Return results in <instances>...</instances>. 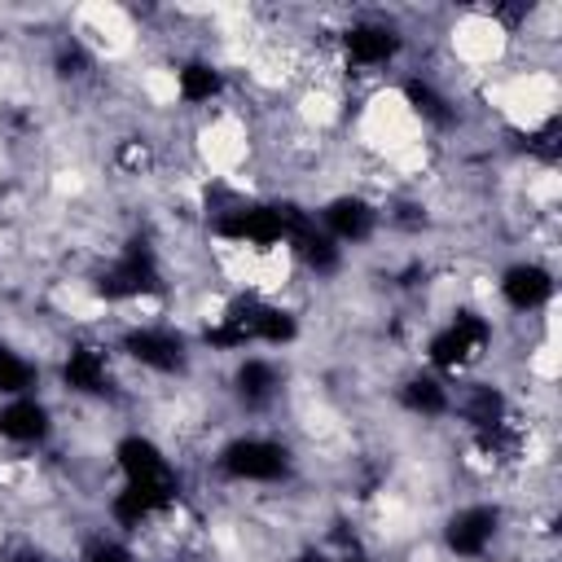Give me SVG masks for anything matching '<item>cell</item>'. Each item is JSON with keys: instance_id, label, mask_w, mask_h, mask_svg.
I'll return each instance as SVG.
<instances>
[{"instance_id": "52a82bcc", "label": "cell", "mask_w": 562, "mask_h": 562, "mask_svg": "<svg viewBox=\"0 0 562 562\" xmlns=\"http://www.w3.org/2000/svg\"><path fill=\"white\" fill-rule=\"evenodd\" d=\"M57 386L83 404H110L119 395V356L110 338H70L57 351Z\"/></svg>"}, {"instance_id": "5b68a950", "label": "cell", "mask_w": 562, "mask_h": 562, "mask_svg": "<svg viewBox=\"0 0 562 562\" xmlns=\"http://www.w3.org/2000/svg\"><path fill=\"white\" fill-rule=\"evenodd\" d=\"M408 57V31L386 13H360L334 31V61L351 79L386 75Z\"/></svg>"}, {"instance_id": "9c48e42d", "label": "cell", "mask_w": 562, "mask_h": 562, "mask_svg": "<svg viewBox=\"0 0 562 562\" xmlns=\"http://www.w3.org/2000/svg\"><path fill=\"white\" fill-rule=\"evenodd\" d=\"M321 233L329 241H338L342 250H360V246H373L386 228H382V202L369 198L364 189H338L329 198H321L312 206Z\"/></svg>"}, {"instance_id": "7c38bea8", "label": "cell", "mask_w": 562, "mask_h": 562, "mask_svg": "<svg viewBox=\"0 0 562 562\" xmlns=\"http://www.w3.org/2000/svg\"><path fill=\"white\" fill-rule=\"evenodd\" d=\"M514 413H518V404H514V395H509L501 382L479 378V373L452 382V422H461L465 435L496 430V426H505Z\"/></svg>"}, {"instance_id": "7a4b0ae2", "label": "cell", "mask_w": 562, "mask_h": 562, "mask_svg": "<svg viewBox=\"0 0 562 562\" xmlns=\"http://www.w3.org/2000/svg\"><path fill=\"white\" fill-rule=\"evenodd\" d=\"M299 448L281 430L246 426L211 448V474L233 487H290L299 479Z\"/></svg>"}, {"instance_id": "8fae6325", "label": "cell", "mask_w": 562, "mask_h": 562, "mask_svg": "<svg viewBox=\"0 0 562 562\" xmlns=\"http://www.w3.org/2000/svg\"><path fill=\"white\" fill-rule=\"evenodd\" d=\"M110 470L119 474V483H176L180 465L167 452V443L149 430H123L110 443Z\"/></svg>"}, {"instance_id": "9a60e30c", "label": "cell", "mask_w": 562, "mask_h": 562, "mask_svg": "<svg viewBox=\"0 0 562 562\" xmlns=\"http://www.w3.org/2000/svg\"><path fill=\"white\" fill-rule=\"evenodd\" d=\"M228 70L211 57V53H184L171 66V97L184 110H211L228 97Z\"/></svg>"}, {"instance_id": "5bb4252c", "label": "cell", "mask_w": 562, "mask_h": 562, "mask_svg": "<svg viewBox=\"0 0 562 562\" xmlns=\"http://www.w3.org/2000/svg\"><path fill=\"white\" fill-rule=\"evenodd\" d=\"M391 404L413 422H452V382L417 364L391 382Z\"/></svg>"}, {"instance_id": "8992f818", "label": "cell", "mask_w": 562, "mask_h": 562, "mask_svg": "<svg viewBox=\"0 0 562 562\" xmlns=\"http://www.w3.org/2000/svg\"><path fill=\"white\" fill-rule=\"evenodd\" d=\"M505 536H509V509L487 496L457 501L439 518V549L448 562H492Z\"/></svg>"}, {"instance_id": "3957f363", "label": "cell", "mask_w": 562, "mask_h": 562, "mask_svg": "<svg viewBox=\"0 0 562 562\" xmlns=\"http://www.w3.org/2000/svg\"><path fill=\"white\" fill-rule=\"evenodd\" d=\"M496 351V325L483 307L474 303H457L439 316V325L426 334L422 342V364L448 382H461V378H474L487 356Z\"/></svg>"}, {"instance_id": "30bf717a", "label": "cell", "mask_w": 562, "mask_h": 562, "mask_svg": "<svg viewBox=\"0 0 562 562\" xmlns=\"http://www.w3.org/2000/svg\"><path fill=\"white\" fill-rule=\"evenodd\" d=\"M492 290H496V299H501V307H505L509 316H540V312L553 307L558 272H553L544 259L522 255V259H509V263L496 272Z\"/></svg>"}, {"instance_id": "2e32d148", "label": "cell", "mask_w": 562, "mask_h": 562, "mask_svg": "<svg viewBox=\"0 0 562 562\" xmlns=\"http://www.w3.org/2000/svg\"><path fill=\"white\" fill-rule=\"evenodd\" d=\"M101 66H97V48L83 35H57L48 44V79L57 88H83L97 83Z\"/></svg>"}, {"instance_id": "4fadbf2b", "label": "cell", "mask_w": 562, "mask_h": 562, "mask_svg": "<svg viewBox=\"0 0 562 562\" xmlns=\"http://www.w3.org/2000/svg\"><path fill=\"white\" fill-rule=\"evenodd\" d=\"M57 435V408L35 391V395H13L0 400V443L18 452L48 448Z\"/></svg>"}, {"instance_id": "6da1fadb", "label": "cell", "mask_w": 562, "mask_h": 562, "mask_svg": "<svg viewBox=\"0 0 562 562\" xmlns=\"http://www.w3.org/2000/svg\"><path fill=\"white\" fill-rule=\"evenodd\" d=\"M83 285L105 307H132V303L167 299L171 294V272H167V259H162V241L149 228L123 233L88 268V281Z\"/></svg>"}, {"instance_id": "ba28073f", "label": "cell", "mask_w": 562, "mask_h": 562, "mask_svg": "<svg viewBox=\"0 0 562 562\" xmlns=\"http://www.w3.org/2000/svg\"><path fill=\"white\" fill-rule=\"evenodd\" d=\"M224 391H228V400H233L237 413H246V417H272L281 408L285 391H290V373H285L281 356H272V351H241L228 364Z\"/></svg>"}, {"instance_id": "e0dca14e", "label": "cell", "mask_w": 562, "mask_h": 562, "mask_svg": "<svg viewBox=\"0 0 562 562\" xmlns=\"http://www.w3.org/2000/svg\"><path fill=\"white\" fill-rule=\"evenodd\" d=\"M44 382V369L35 356H26V347L0 338V400H13V395H35Z\"/></svg>"}, {"instance_id": "ffe728a7", "label": "cell", "mask_w": 562, "mask_h": 562, "mask_svg": "<svg viewBox=\"0 0 562 562\" xmlns=\"http://www.w3.org/2000/svg\"><path fill=\"white\" fill-rule=\"evenodd\" d=\"M329 562H378V553L369 544H347V549H334Z\"/></svg>"}, {"instance_id": "d6986e66", "label": "cell", "mask_w": 562, "mask_h": 562, "mask_svg": "<svg viewBox=\"0 0 562 562\" xmlns=\"http://www.w3.org/2000/svg\"><path fill=\"white\" fill-rule=\"evenodd\" d=\"M4 562H66V558L48 553V549H44V544H35V540H22V544H13V549L4 553Z\"/></svg>"}, {"instance_id": "ac0fdd59", "label": "cell", "mask_w": 562, "mask_h": 562, "mask_svg": "<svg viewBox=\"0 0 562 562\" xmlns=\"http://www.w3.org/2000/svg\"><path fill=\"white\" fill-rule=\"evenodd\" d=\"M75 562H140V553H136V544L127 536H119L110 527H97V531H88L79 540Z\"/></svg>"}, {"instance_id": "277c9868", "label": "cell", "mask_w": 562, "mask_h": 562, "mask_svg": "<svg viewBox=\"0 0 562 562\" xmlns=\"http://www.w3.org/2000/svg\"><path fill=\"white\" fill-rule=\"evenodd\" d=\"M119 364H132L158 382H184L193 373L198 342L176 321H127L110 334Z\"/></svg>"}]
</instances>
